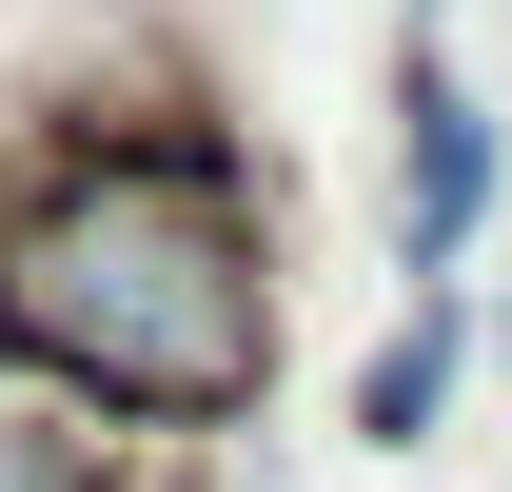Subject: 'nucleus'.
I'll list each match as a JSON object with an SVG mask.
<instances>
[{
	"mask_svg": "<svg viewBox=\"0 0 512 492\" xmlns=\"http://www.w3.org/2000/svg\"><path fill=\"white\" fill-rule=\"evenodd\" d=\"M0 374L138 433H237L276 394V237L217 99L40 119V158L0 178Z\"/></svg>",
	"mask_w": 512,
	"mask_h": 492,
	"instance_id": "1",
	"label": "nucleus"
},
{
	"mask_svg": "<svg viewBox=\"0 0 512 492\" xmlns=\"http://www.w3.org/2000/svg\"><path fill=\"white\" fill-rule=\"evenodd\" d=\"M473 217H493V99L414 40V79H394V237L453 276V256H473Z\"/></svg>",
	"mask_w": 512,
	"mask_h": 492,
	"instance_id": "2",
	"label": "nucleus"
},
{
	"mask_svg": "<svg viewBox=\"0 0 512 492\" xmlns=\"http://www.w3.org/2000/svg\"><path fill=\"white\" fill-rule=\"evenodd\" d=\"M453 355H473V315H453V296H414V335H394V355L355 374V433H375V453H394V433H434V394H453Z\"/></svg>",
	"mask_w": 512,
	"mask_h": 492,
	"instance_id": "3",
	"label": "nucleus"
}]
</instances>
